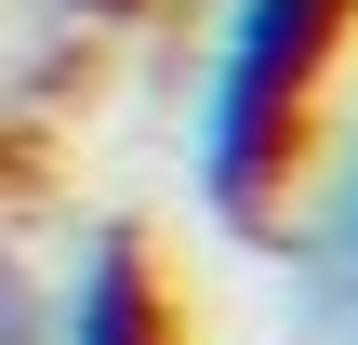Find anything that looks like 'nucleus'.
<instances>
[{
	"label": "nucleus",
	"instance_id": "obj_1",
	"mask_svg": "<svg viewBox=\"0 0 358 345\" xmlns=\"http://www.w3.org/2000/svg\"><path fill=\"white\" fill-rule=\"evenodd\" d=\"M358 40V0H226L186 93V186L226 239H266L319 160V93Z\"/></svg>",
	"mask_w": 358,
	"mask_h": 345
},
{
	"label": "nucleus",
	"instance_id": "obj_2",
	"mask_svg": "<svg viewBox=\"0 0 358 345\" xmlns=\"http://www.w3.org/2000/svg\"><path fill=\"white\" fill-rule=\"evenodd\" d=\"M279 319L306 345H358V133L306 160V226L279 253Z\"/></svg>",
	"mask_w": 358,
	"mask_h": 345
},
{
	"label": "nucleus",
	"instance_id": "obj_3",
	"mask_svg": "<svg viewBox=\"0 0 358 345\" xmlns=\"http://www.w3.org/2000/svg\"><path fill=\"white\" fill-rule=\"evenodd\" d=\"M40 345H173V279H159L146 226H93V239H80V266H66Z\"/></svg>",
	"mask_w": 358,
	"mask_h": 345
},
{
	"label": "nucleus",
	"instance_id": "obj_4",
	"mask_svg": "<svg viewBox=\"0 0 358 345\" xmlns=\"http://www.w3.org/2000/svg\"><path fill=\"white\" fill-rule=\"evenodd\" d=\"M40 319H53V279L13 253V226H0V345H40Z\"/></svg>",
	"mask_w": 358,
	"mask_h": 345
},
{
	"label": "nucleus",
	"instance_id": "obj_5",
	"mask_svg": "<svg viewBox=\"0 0 358 345\" xmlns=\"http://www.w3.org/2000/svg\"><path fill=\"white\" fill-rule=\"evenodd\" d=\"M66 13H80V27H120V13H133V0H66Z\"/></svg>",
	"mask_w": 358,
	"mask_h": 345
}]
</instances>
